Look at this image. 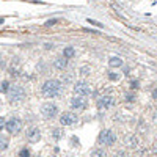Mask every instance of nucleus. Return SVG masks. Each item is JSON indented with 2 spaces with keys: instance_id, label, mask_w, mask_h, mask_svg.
<instances>
[{
  "instance_id": "f257e3e1",
  "label": "nucleus",
  "mask_w": 157,
  "mask_h": 157,
  "mask_svg": "<svg viewBox=\"0 0 157 157\" xmlns=\"http://www.w3.org/2000/svg\"><path fill=\"white\" fill-rule=\"evenodd\" d=\"M41 93L44 98H58L61 93V82L60 80H46L41 87Z\"/></svg>"
},
{
  "instance_id": "f03ea898",
  "label": "nucleus",
  "mask_w": 157,
  "mask_h": 157,
  "mask_svg": "<svg viewBox=\"0 0 157 157\" xmlns=\"http://www.w3.org/2000/svg\"><path fill=\"white\" fill-rule=\"evenodd\" d=\"M98 141H99V145L112 146V145L116 141V135H115V132H113V130H110V129H104V130L101 132V134H99Z\"/></svg>"
},
{
  "instance_id": "7ed1b4c3",
  "label": "nucleus",
  "mask_w": 157,
  "mask_h": 157,
  "mask_svg": "<svg viewBox=\"0 0 157 157\" xmlns=\"http://www.w3.org/2000/svg\"><path fill=\"white\" fill-rule=\"evenodd\" d=\"M8 98L11 102H20L25 98V90H24L20 85H13L8 91Z\"/></svg>"
},
{
  "instance_id": "20e7f679",
  "label": "nucleus",
  "mask_w": 157,
  "mask_h": 157,
  "mask_svg": "<svg viewBox=\"0 0 157 157\" xmlns=\"http://www.w3.org/2000/svg\"><path fill=\"white\" fill-rule=\"evenodd\" d=\"M74 93H76V96H83V98H87V96L91 94V87L88 82L85 80H78L74 83Z\"/></svg>"
},
{
  "instance_id": "39448f33",
  "label": "nucleus",
  "mask_w": 157,
  "mask_h": 157,
  "mask_svg": "<svg viewBox=\"0 0 157 157\" xmlns=\"http://www.w3.org/2000/svg\"><path fill=\"white\" fill-rule=\"evenodd\" d=\"M57 113H58V107L55 104H52V102H46V104L41 105V115L44 118H47V119L55 118Z\"/></svg>"
},
{
  "instance_id": "423d86ee",
  "label": "nucleus",
  "mask_w": 157,
  "mask_h": 157,
  "mask_svg": "<svg viewBox=\"0 0 157 157\" xmlns=\"http://www.w3.org/2000/svg\"><path fill=\"white\" fill-rule=\"evenodd\" d=\"M115 98H112V96H102V98L98 99V102H96V105H98L99 110H109L112 109V107H115Z\"/></svg>"
},
{
  "instance_id": "0eeeda50",
  "label": "nucleus",
  "mask_w": 157,
  "mask_h": 157,
  "mask_svg": "<svg viewBox=\"0 0 157 157\" xmlns=\"http://www.w3.org/2000/svg\"><path fill=\"white\" fill-rule=\"evenodd\" d=\"M5 129L8 130L10 134H17V132H20V129H22V121H20L19 118H11V119L6 121Z\"/></svg>"
},
{
  "instance_id": "6e6552de",
  "label": "nucleus",
  "mask_w": 157,
  "mask_h": 157,
  "mask_svg": "<svg viewBox=\"0 0 157 157\" xmlns=\"http://www.w3.org/2000/svg\"><path fill=\"white\" fill-rule=\"evenodd\" d=\"M60 123H61V126H72L77 123V115L72 112H66L60 116Z\"/></svg>"
},
{
  "instance_id": "1a4fd4ad",
  "label": "nucleus",
  "mask_w": 157,
  "mask_h": 157,
  "mask_svg": "<svg viewBox=\"0 0 157 157\" xmlns=\"http://www.w3.org/2000/svg\"><path fill=\"white\" fill-rule=\"evenodd\" d=\"M71 107H72L74 110H85V107H87V98H83V96H74L72 99H71Z\"/></svg>"
},
{
  "instance_id": "9d476101",
  "label": "nucleus",
  "mask_w": 157,
  "mask_h": 157,
  "mask_svg": "<svg viewBox=\"0 0 157 157\" xmlns=\"http://www.w3.org/2000/svg\"><path fill=\"white\" fill-rule=\"evenodd\" d=\"M27 140L30 143H38L41 140V130L38 127H31V129L27 130Z\"/></svg>"
},
{
  "instance_id": "9b49d317",
  "label": "nucleus",
  "mask_w": 157,
  "mask_h": 157,
  "mask_svg": "<svg viewBox=\"0 0 157 157\" xmlns=\"http://www.w3.org/2000/svg\"><path fill=\"white\" fill-rule=\"evenodd\" d=\"M53 66L60 71H65L68 68V58H65V57H63V58H55L53 60Z\"/></svg>"
},
{
  "instance_id": "f8f14e48",
  "label": "nucleus",
  "mask_w": 157,
  "mask_h": 157,
  "mask_svg": "<svg viewBox=\"0 0 157 157\" xmlns=\"http://www.w3.org/2000/svg\"><path fill=\"white\" fill-rule=\"evenodd\" d=\"M124 143H126L127 146H129V148H137L138 141H137V138H135V135L127 134L126 137H124Z\"/></svg>"
},
{
  "instance_id": "ddd939ff",
  "label": "nucleus",
  "mask_w": 157,
  "mask_h": 157,
  "mask_svg": "<svg viewBox=\"0 0 157 157\" xmlns=\"http://www.w3.org/2000/svg\"><path fill=\"white\" fill-rule=\"evenodd\" d=\"M109 66L110 68H121L123 66V60H121L119 57H112V58L109 60Z\"/></svg>"
},
{
  "instance_id": "4468645a",
  "label": "nucleus",
  "mask_w": 157,
  "mask_h": 157,
  "mask_svg": "<svg viewBox=\"0 0 157 157\" xmlns=\"http://www.w3.org/2000/svg\"><path fill=\"white\" fill-rule=\"evenodd\" d=\"M90 157H107V152L104 151V149H101V148H96L94 151H91Z\"/></svg>"
},
{
  "instance_id": "2eb2a0df",
  "label": "nucleus",
  "mask_w": 157,
  "mask_h": 157,
  "mask_svg": "<svg viewBox=\"0 0 157 157\" xmlns=\"http://www.w3.org/2000/svg\"><path fill=\"white\" fill-rule=\"evenodd\" d=\"M63 55H65V58H72L74 55H76V51H74V47H66L65 51H63Z\"/></svg>"
},
{
  "instance_id": "dca6fc26",
  "label": "nucleus",
  "mask_w": 157,
  "mask_h": 157,
  "mask_svg": "<svg viewBox=\"0 0 157 157\" xmlns=\"http://www.w3.org/2000/svg\"><path fill=\"white\" fill-rule=\"evenodd\" d=\"M10 83H8V80H2V83H0V91L2 93H8L10 91Z\"/></svg>"
},
{
  "instance_id": "f3484780",
  "label": "nucleus",
  "mask_w": 157,
  "mask_h": 157,
  "mask_svg": "<svg viewBox=\"0 0 157 157\" xmlns=\"http://www.w3.org/2000/svg\"><path fill=\"white\" fill-rule=\"evenodd\" d=\"M61 135H63L61 129H53L52 130V138H55V140H60V138H61Z\"/></svg>"
},
{
  "instance_id": "a211bd4d",
  "label": "nucleus",
  "mask_w": 157,
  "mask_h": 157,
  "mask_svg": "<svg viewBox=\"0 0 157 157\" xmlns=\"http://www.w3.org/2000/svg\"><path fill=\"white\" fill-rule=\"evenodd\" d=\"M78 72H80L82 76H88V74L91 72V68L90 66H82L80 69H78Z\"/></svg>"
},
{
  "instance_id": "6ab92c4d",
  "label": "nucleus",
  "mask_w": 157,
  "mask_h": 157,
  "mask_svg": "<svg viewBox=\"0 0 157 157\" xmlns=\"http://www.w3.org/2000/svg\"><path fill=\"white\" fill-rule=\"evenodd\" d=\"M109 78L112 82H118V80H119V74H118V72H109Z\"/></svg>"
},
{
  "instance_id": "aec40b11",
  "label": "nucleus",
  "mask_w": 157,
  "mask_h": 157,
  "mask_svg": "<svg viewBox=\"0 0 157 157\" xmlns=\"http://www.w3.org/2000/svg\"><path fill=\"white\" fill-rule=\"evenodd\" d=\"M61 82H66V83L72 82V74H63V76H61Z\"/></svg>"
},
{
  "instance_id": "412c9836",
  "label": "nucleus",
  "mask_w": 157,
  "mask_h": 157,
  "mask_svg": "<svg viewBox=\"0 0 157 157\" xmlns=\"http://www.w3.org/2000/svg\"><path fill=\"white\" fill-rule=\"evenodd\" d=\"M19 157H30V151H28V149H22V151L19 152Z\"/></svg>"
},
{
  "instance_id": "4be33fe9",
  "label": "nucleus",
  "mask_w": 157,
  "mask_h": 157,
  "mask_svg": "<svg viewBox=\"0 0 157 157\" xmlns=\"http://www.w3.org/2000/svg\"><path fill=\"white\" fill-rule=\"evenodd\" d=\"M6 146H8V141H6V140H3V138H2V141H0V149L3 151V149H6Z\"/></svg>"
},
{
  "instance_id": "5701e85b",
  "label": "nucleus",
  "mask_w": 157,
  "mask_h": 157,
  "mask_svg": "<svg viewBox=\"0 0 157 157\" xmlns=\"http://www.w3.org/2000/svg\"><path fill=\"white\" fill-rule=\"evenodd\" d=\"M57 22H58V20H57V19H49L47 22H46V25H47V27H51V25H55Z\"/></svg>"
},
{
  "instance_id": "b1692460",
  "label": "nucleus",
  "mask_w": 157,
  "mask_h": 157,
  "mask_svg": "<svg viewBox=\"0 0 157 157\" xmlns=\"http://www.w3.org/2000/svg\"><path fill=\"white\" fill-rule=\"evenodd\" d=\"M130 87L134 88V90H137V88H138V82H137V80H134V82L130 83Z\"/></svg>"
},
{
  "instance_id": "393cba45",
  "label": "nucleus",
  "mask_w": 157,
  "mask_h": 157,
  "mask_svg": "<svg viewBox=\"0 0 157 157\" xmlns=\"http://www.w3.org/2000/svg\"><path fill=\"white\" fill-rule=\"evenodd\" d=\"M88 22H90V24H93V25H98V27H102L101 24H99V22H96V20H91V19H88Z\"/></svg>"
},
{
  "instance_id": "a878e982",
  "label": "nucleus",
  "mask_w": 157,
  "mask_h": 157,
  "mask_svg": "<svg viewBox=\"0 0 157 157\" xmlns=\"http://www.w3.org/2000/svg\"><path fill=\"white\" fill-rule=\"evenodd\" d=\"M115 157H127V156H126V152H118Z\"/></svg>"
},
{
  "instance_id": "bb28decb",
  "label": "nucleus",
  "mask_w": 157,
  "mask_h": 157,
  "mask_svg": "<svg viewBox=\"0 0 157 157\" xmlns=\"http://www.w3.org/2000/svg\"><path fill=\"white\" fill-rule=\"evenodd\" d=\"M126 99H127V101H134V96H132V94H127Z\"/></svg>"
},
{
  "instance_id": "cd10ccee",
  "label": "nucleus",
  "mask_w": 157,
  "mask_h": 157,
  "mask_svg": "<svg viewBox=\"0 0 157 157\" xmlns=\"http://www.w3.org/2000/svg\"><path fill=\"white\" fill-rule=\"evenodd\" d=\"M152 98H154V99H157V90H154V91H152Z\"/></svg>"
},
{
  "instance_id": "c85d7f7f",
  "label": "nucleus",
  "mask_w": 157,
  "mask_h": 157,
  "mask_svg": "<svg viewBox=\"0 0 157 157\" xmlns=\"http://www.w3.org/2000/svg\"><path fill=\"white\" fill-rule=\"evenodd\" d=\"M154 151H156V152H157V146H154Z\"/></svg>"
}]
</instances>
